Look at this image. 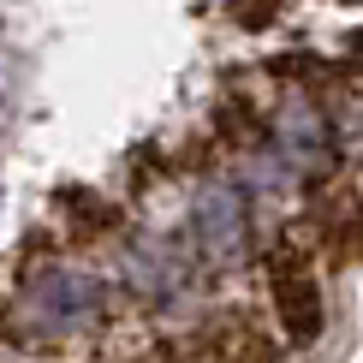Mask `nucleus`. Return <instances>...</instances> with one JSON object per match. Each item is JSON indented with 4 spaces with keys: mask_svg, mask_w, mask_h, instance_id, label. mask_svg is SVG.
I'll return each mask as SVG.
<instances>
[{
    "mask_svg": "<svg viewBox=\"0 0 363 363\" xmlns=\"http://www.w3.org/2000/svg\"><path fill=\"white\" fill-rule=\"evenodd\" d=\"M101 315H108V280H96L89 268L54 262L42 274H30L18 292V322L48 340H78L89 328H101Z\"/></svg>",
    "mask_w": 363,
    "mask_h": 363,
    "instance_id": "f257e3e1",
    "label": "nucleus"
},
{
    "mask_svg": "<svg viewBox=\"0 0 363 363\" xmlns=\"http://www.w3.org/2000/svg\"><path fill=\"white\" fill-rule=\"evenodd\" d=\"M185 245H191V256H203L208 268L245 262L250 245H256L245 185H233V179H203V185L191 191V208H185Z\"/></svg>",
    "mask_w": 363,
    "mask_h": 363,
    "instance_id": "f03ea898",
    "label": "nucleus"
},
{
    "mask_svg": "<svg viewBox=\"0 0 363 363\" xmlns=\"http://www.w3.org/2000/svg\"><path fill=\"white\" fill-rule=\"evenodd\" d=\"M268 304H274L280 345L304 352V345L322 340V328H328V298H322V274H315L310 250L280 245L274 256H268Z\"/></svg>",
    "mask_w": 363,
    "mask_h": 363,
    "instance_id": "7ed1b4c3",
    "label": "nucleus"
},
{
    "mask_svg": "<svg viewBox=\"0 0 363 363\" xmlns=\"http://www.w3.org/2000/svg\"><path fill=\"white\" fill-rule=\"evenodd\" d=\"M119 280L143 298V304H173L191 292V245L167 233H138L119 250Z\"/></svg>",
    "mask_w": 363,
    "mask_h": 363,
    "instance_id": "20e7f679",
    "label": "nucleus"
},
{
    "mask_svg": "<svg viewBox=\"0 0 363 363\" xmlns=\"http://www.w3.org/2000/svg\"><path fill=\"white\" fill-rule=\"evenodd\" d=\"M191 352L203 363H280V340L250 310L226 304L215 315H203V328L191 334Z\"/></svg>",
    "mask_w": 363,
    "mask_h": 363,
    "instance_id": "39448f33",
    "label": "nucleus"
},
{
    "mask_svg": "<svg viewBox=\"0 0 363 363\" xmlns=\"http://www.w3.org/2000/svg\"><path fill=\"white\" fill-rule=\"evenodd\" d=\"M274 149L310 179V173H322L334 161V125H328V113L310 96H292L280 108V119H274Z\"/></svg>",
    "mask_w": 363,
    "mask_h": 363,
    "instance_id": "423d86ee",
    "label": "nucleus"
},
{
    "mask_svg": "<svg viewBox=\"0 0 363 363\" xmlns=\"http://www.w3.org/2000/svg\"><path fill=\"white\" fill-rule=\"evenodd\" d=\"M328 238H334L340 256H363V196H352V203L328 220Z\"/></svg>",
    "mask_w": 363,
    "mask_h": 363,
    "instance_id": "0eeeda50",
    "label": "nucleus"
},
{
    "mask_svg": "<svg viewBox=\"0 0 363 363\" xmlns=\"http://www.w3.org/2000/svg\"><path fill=\"white\" fill-rule=\"evenodd\" d=\"M125 363H149V357H125Z\"/></svg>",
    "mask_w": 363,
    "mask_h": 363,
    "instance_id": "6e6552de",
    "label": "nucleus"
}]
</instances>
